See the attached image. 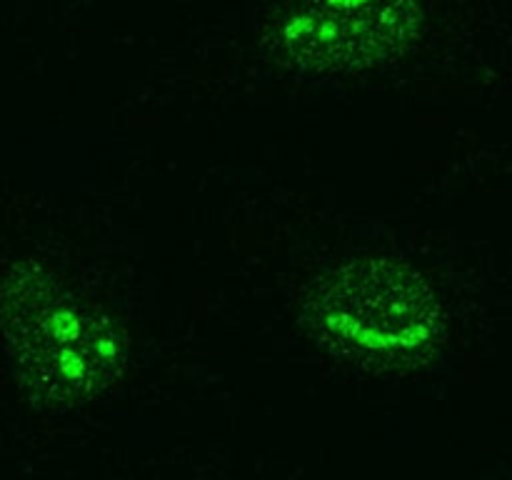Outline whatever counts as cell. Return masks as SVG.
<instances>
[{
  "mask_svg": "<svg viewBox=\"0 0 512 480\" xmlns=\"http://www.w3.org/2000/svg\"><path fill=\"white\" fill-rule=\"evenodd\" d=\"M3 343L25 395L73 408L113 388L128 363L118 323L35 260H18L3 280Z\"/></svg>",
  "mask_w": 512,
  "mask_h": 480,
  "instance_id": "6da1fadb",
  "label": "cell"
},
{
  "mask_svg": "<svg viewBox=\"0 0 512 480\" xmlns=\"http://www.w3.org/2000/svg\"><path fill=\"white\" fill-rule=\"evenodd\" d=\"M308 323L325 348L365 368L420 363L445 335L430 280L388 255H360L328 270L310 290Z\"/></svg>",
  "mask_w": 512,
  "mask_h": 480,
  "instance_id": "7a4b0ae2",
  "label": "cell"
},
{
  "mask_svg": "<svg viewBox=\"0 0 512 480\" xmlns=\"http://www.w3.org/2000/svg\"><path fill=\"white\" fill-rule=\"evenodd\" d=\"M418 28V0H295L278 43L310 73H358L403 55Z\"/></svg>",
  "mask_w": 512,
  "mask_h": 480,
  "instance_id": "3957f363",
  "label": "cell"
}]
</instances>
